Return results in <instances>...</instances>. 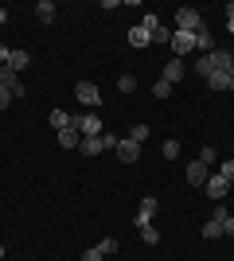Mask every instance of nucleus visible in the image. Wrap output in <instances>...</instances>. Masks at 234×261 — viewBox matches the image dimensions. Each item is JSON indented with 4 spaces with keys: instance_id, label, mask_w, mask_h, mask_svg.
Wrapping results in <instances>:
<instances>
[{
    "instance_id": "a211bd4d",
    "label": "nucleus",
    "mask_w": 234,
    "mask_h": 261,
    "mask_svg": "<svg viewBox=\"0 0 234 261\" xmlns=\"http://www.w3.org/2000/svg\"><path fill=\"white\" fill-rule=\"evenodd\" d=\"M199 234H203V238H207V242H215V238H223V222H215V218H211V222H207V226H203Z\"/></svg>"
},
{
    "instance_id": "b1692460",
    "label": "nucleus",
    "mask_w": 234,
    "mask_h": 261,
    "mask_svg": "<svg viewBox=\"0 0 234 261\" xmlns=\"http://www.w3.org/2000/svg\"><path fill=\"white\" fill-rule=\"evenodd\" d=\"M168 94H172V86H168L164 78H160V82H156V86H152V98H168Z\"/></svg>"
},
{
    "instance_id": "aec40b11",
    "label": "nucleus",
    "mask_w": 234,
    "mask_h": 261,
    "mask_svg": "<svg viewBox=\"0 0 234 261\" xmlns=\"http://www.w3.org/2000/svg\"><path fill=\"white\" fill-rule=\"evenodd\" d=\"M129 141L145 144V141H148V125H133V129H129Z\"/></svg>"
},
{
    "instance_id": "c756f323",
    "label": "nucleus",
    "mask_w": 234,
    "mask_h": 261,
    "mask_svg": "<svg viewBox=\"0 0 234 261\" xmlns=\"http://www.w3.org/2000/svg\"><path fill=\"white\" fill-rule=\"evenodd\" d=\"M82 261H106V253H101L98 246H94V250H86V253H82Z\"/></svg>"
},
{
    "instance_id": "6e6552de",
    "label": "nucleus",
    "mask_w": 234,
    "mask_h": 261,
    "mask_svg": "<svg viewBox=\"0 0 234 261\" xmlns=\"http://www.w3.org/2000/svg\"><path fill=\"white\" fill-rule=\"evenodd\" d=\"M203 191H207V199H219V203H223V199H226V191H230V184H226L223 175L215 172V175H207V184H203Z\"/></svg>"
},
{
    "instance_id": "bb28decb",
    "label": "nucleus",
    "mask_w": 234,
    "mask_h": 261,
    "mask_svg": "<svg viewBox=\"0 0 234 261\" xmlns=\"http://www.w3.org/2000/svg\"><path fill=\"white\" fill-rule=\"evenodd\" d=\"M164 156H168V160H176V156H179V141H164Z\"/></svg>"
},
{
    "instance_id": "20e7f679",
    "label": "nucleus",
    "mask_w": 234,
    "mask_h": 261,
    "mask_svg": "<svg viewBox=\"0 0 234 261\" xmlns=\"http://www.w3.org/2000/svg\"><path fill=\"white\" fill-rule=\"evenodd\" d=\"M0 86H8L12 98H23V78H20V70H12L8 63H0Z\"/></svg>"
},
{
    "instance_id": "c9c22d12",
    "label": "nucleus",
    "mask_w": 234,
    "mask_h": 261,
    "mask_svg": "<svg viewBox=\"0 0 234 261\" xmlns=\"http://www.w3.org/2000/svg\"><path fill=\"white\" fill-rule=\"evenodd\" d=\"M0 261H4V242H0Z\"/></svg>"
},
{
    "instance_id": "f704fd0d",
    "label": "nucleus",
    "mask_w": 234,
    "mask_h": 261,
    "mask_svg": "<svg viewBox=\"0 0 234 261\" xmlns=\"http://www.w3.org/2000/svg\"><path fill=\"white\" fill-rule=\"evenodd\" d=\"M4 20H8V8H0V23H4Z\"/></svg>"
},
{
    "instance_id": "f03ea898",
    "label": "nucleus",
    "mask_w": 234,
    "mask_h": 261,
    "mask_svg": "<svg viewBox=\"0 0 234 261\" xmlns=\"http://www.w3.org/2000/svg\"><path fill=\"white\" fill-rule=\"evenodd\" d=\"M74 98L86 106V113H94V106H101V90L94 86V82H78V86H74Z\"/></svg>"
},
{
    "instance_id": "473e14b6",
    "label": "nucleus",
    "mask_w": 234,
    "mask_h": 261,
    "mask_svg": "<svg viewBox=\"0 0 234 261\" xmlns=\"http://www.w3.org/2000/svg\"><path fill=\"white\" fill-rule=\"evenodd\" d=\"M223 234H230V238H234V215H230V218L223 222Z\"/></svg>"
},
{
    "instance_id": "412c9836",
    "label": "nucleus",
    "mask_w": 234,
    "mask_h": 261,
    "mask_svg": "<svg viewBox=\"0 0 234 261\" xmlns=\"http://www.w3.org/2000/svg\"><path fill=\"white\" fill-rule=\"evenodd\" d=\"M117 90H121V94H133V90H137V78L133 74H121V78H117Z\"/></svg>"
},
{
    "instance_id": "f3484780",
    "label": "nucleus",
    "mask_w": 234,
    "mask_h": 261,
    "mask_svg": "<svg viewBox=\"0 0 234 261\" xmlns=\"http://www.w3.org/2000/svg\"><path fill=\"white\" fill-rule=\"evenodd\" d=\"M211 43H215V39H211V32H207V23H203L199 32H195V47H199V51H203V55H211V51H215V47H211Z\"/></svg>"
},
{
    "instance_id": "cd10ccee",
    "label": "nucleus",
    "mask_w": 234,
    "mask_h": 261,
    "mask_svg": "<svg viewBox=\"0 0 234 261\" xmlns=\"http://www.w3.org/2000/svg\"><path fill=\"white\" fill-rule=\"evenodd\" d=\"M219 175H223L226 184H234V160H226V164H223V168H219Z\"/></svg>"
},
{
    "instance_id": "dca6fc26",
    "label": "nucleus",
    "mask_w": 234,
    "mask_h": 261,
    "mask_svg": "<svg viewBox=\"0 0 234 261\" xmlns=\"http://www.w3.org/2000/svg\"><path fill=\"white\" fill-rule=\"evenodd\" d=\"M8 66H12V70H20V74H23V70L32 66V55H28V51H12V55H8Z\"/></svg>"
},
{
    "instance_id": "9d476101",
    "label": "nucleus",
    "mask_w": 234,
    "mask_h": 261,
    "mask_svg": "<svg viewBox=\"0 0 234 261\" xmlns=\"http://www.w3.org/2000/svg\"><path fill=\"white\" fill-rule=\"evenodd\" d=\"M207 175H211V168H207L203 160L188 164V187H203V184H207Z\"/></svg>"
},
{
    "instance_id": "c85d7f7f",
    "label": "nucleus",
    "mask_w": 234,
    "mask_h": 261,
    "mask_svg": "<svg viewBox=\"0 0 234 261\" xmlns=\"http://www.w3.org/2000/svg\"><path fill=\"white\" fill-rule=\"evenodd\" d=\"M12 101H16V98H12V90H8V86H0V109H8Z\"/></svg>"
},
{
    "instance_id": "2eb2a0df",
    "label": "nucleus",
    "mask_w": 234,
    "mask_h": 261,
    "mask_svg": "<svg viewBox=\"0 0 234 261\" xmlns=\"http://www.w3.org/2000/svg\"><path fill=\"white\" fill-rule=\"evenodd\" d=\"M82 156H98V152H106V144H101V137H82Z\"/></svg>"
},
{
    "instance_id": "f257e3e1",
    "label": "nucleus",
    "mask_w": 234,
    "mask_h": 261,
    "mask_svg": "<svg viewBox=\"0 0 234 261\" xmlns=\"http://www.w3.org/2000/svg\"><path fill=\"white\" fill-rule=\"evenodd\" d=\"M234 66V55L230 51H219V47H215L211 55H199V63H195V74H215V70H230Z\"/></svg>"
},
{
    "instance_id": "2f4dec72",
    "label": "nucleus",
    "mask_w": 234,
    "mask_h": 261,
    "mask_svg": "<svg viewBox=\"0 0 234 261\" xmlns=\"http://www.w3.org/2000/svg\"><path fill=\"white\" fill-rule=\"evenodd\" d=\"M226 28L234 32V4H226Z\"/></svg>"
},
{
    "instance_id": "7c9ffc66",
    "label": "nucleus",
    "mask_w": 234,
    "mask_h": 261,
    "mask_svg": "<svg viewBox=\"0 0 234 261\" xmlns=\"http://www.w3.org/2000/svg\"><path fill=\"white\" fill-rule=\"evenodd\" d=\"M199 160H203V164H215V148H211V144H207V148L199 152Z\"/></svg>"
},
{
    "instance_id": "7ed1b4c3",
    "label": "nucleus",
    "mask_w": 234,
    "mask_h": 261,
    "mask_svg": "<svg viewBox=\"0 0 234 261\" xmlns=\"http://www.w3.org/2000/svg\"><path fill=\"white\" fill-rule=\"evenodd\" d=\"M70 125H74L78 133H82V137H101V117L98 113H82V117H70Z\"/></svg>"
},
{
    "instance_id": "0eeeda50",
    "label": "nucleus",
    "mask_w": 234,
    "mask_h": 261,
    "mask_svg": "<svg viewBox=\"0 0 234 261\" xmlns=\"http://www.w3.org/2000/svg\"><path fill=\"white\" fill-rule=\"evenodd\" d=\"M152 215H156V199L148 195V199H141V207H137V215H133V226H137V230L152 226Z\"/></svg>"
},
{
    "instance_id": "1a4fd4ad",
    "label": "nucleus",
    "mask_w": 234,
    "mask_h": 261,
    "mask_svg": "<svg viewBox=\"0 0 234 261\" xmlns=\"http://www.w3.org/2000/svg\"><path fill=\"white\" fill-rule=\"evenodd\" d=\"M113 152H117V160H121V164H137V156H141V144H137V141H129V137H121Z\"/></svg>"
},
{
    "instance_id": "6ab92c4d",
    "label": "nucleus",
    "mask_w": 234,
    "mask_h": 261,
    "mask_svg": "<svg viewBox=\"0 0 234 261\" xmlns=\"http://www.w3.org/2000/svg\"><path fill=\"white\" fill-rule=\"evenodd\" d=\"M67 125H70V113H63V109H55V113H51V129H55V133H63V129H67Z\"/></svg>"
},
{
    "instance_id": "72a5a7b5",
    "label": "nucleus",
    "mask_w": 234,
    "mask_h": 261,
    "mask_svg": "<svg viewBox=\"0 0 234 261\" xmlns=\"http://www.w3.org/2000/svg\"><path fill=\"white\" fill-rule=\"evenodd\" d=\"M8 55H12V51H8L4 43H0V63H8Z\"/></svg>"
},
{
    "instance_id": "ddd939ff",
    "label": "nucleus",
    "mask_w": 234,
    "mask_h": 261,
    "mask_svg": "<svg viewBox=\"0 0 234 261\" xmlns=\"http://www.w3.org/2000/svg\"><path fill=\"white\" fill-rule=\"evenodd\" d=\"M55 137H59V144H63V148H78V144H82V133H78L74 125H67V129L55 133Z\"/></svg>"
},
{
    "instance_id": "f8f14e48",
    "label": "nucleus",
    "mask_w": 234,
    "mask_h": 261,
    "mask_svg": "<svg viewBox=\"0 0 234 261\" xmlns=\"http://www.w3.org/2000/svg\"><path fill=\"white\" fill-rule=\"evenodd\" d=\"M129 43L133 47H152V32H148L145 23H137L133 32H129Z\"/></svg>"
},
{
    "instance_id": "423d86ee",
    "label": "nucleus",
    "mask_w": 234,
    "mask_h": 261,
    "mask_svg": "<svg viewBox=\"0 0 234 261\" xmlns=\"http://www.w3.org/2000/svg\"><path fill=\"white\" fill-rule=\"evenodd\" d=\"M172 55H176V59H184V55L188 51H195V32H172Z\"/></svg>"
},
{
    "instance_id": "a878e982",
    "label": "nucleus",
    "mask_w": 234,
    "mask_h": 261,
    "mask_svg": "<svg viewBox=\"0 0 234 261\" xmlns=\"http://www.w3.org/2000/svg\"><path fill=\"white\" fill-rule=\"evenodd\" d=\"M141 238H145V242H148V246H156V242H160V230H152V226H145V230H141Z\"/></svg>"
},
{
    "instance_id": "4468645a",
    "label": "nucleus",
    "mask_w": 234,
    "mask_h": 261,
    "mask_svg": "<svg viewBox=\"0 0 234 261\" xmlns=\"http://www.w3.org/2000/svg\"><path fill=\"white\" fill-rule=\"evenodd\" d=\"M35 20L39 23H55V4H51V0H39V4H35Z\"/></svg>"
},
{
    "instance_id": "4be33fe9",
    "label": "nucleus",
    "mask_w": 234,
    "mask_h": 261,
    "mask_svg": "<svg viewBox=\"0 0 234 261\" xmlns=\"http://www.w3.org/2000/svg\"><path fill=\"white\" fill-rule=\"evenodd\" d=\"M98 250L106 253V257H110V253H117V238H101V242H98Z\"/></svg>"
},
{
    "instance_id": "393cba45",
    "label": "nucleus",
    "mask_w": 234,
    "mask_h": 261,
    "mask_svg": "<svg viewBox=\"0 0 234 261\" xmlns=\"http://www.w3.org/2000/svg\"><path fill=\"white\" fill-rule=\"evenodd\" d=\"M211 218H215V222H226V218H230V211H226V207H223V203H215V211H211Z\"/></svg>"
},
{
    "instance_id": "9b49d317",
    "label": "nucleus",
    "mask_w": 234,
    "mask_h": 261,
    "mask_svg": "<svg viewBox=\"0 0 234 261\" xmlns=\"http://www.w3.org/2000/svg\"><path fill=\"white\" fill-rule=\"evenodd\" d=\"M184 74H188V70H184V59H172V63L164 66V82H168V86H176Z\"/></svg>"
},
{
    "instance_id": "39448f33",
    "label": "nucleus",
    "mask_w": 234,
    "mask_h": 261,
    "mask_svg": "<svg viewBox=\"0 0 234 261\" xmlns=\"http://www.w3.org/2000/svg\"><path fill=\"white\" fill-rule=\"evenodd\" d=\"M203 28V16L195 8H179L176 12V32H199Z\"/></svg>"
},
{
    "instance_id": "5701e85b",
    "label": "nucleus",
    "mask_w": 234,
    "mask_h": 261,
    "mask_svg": "<svg viewBox=\"0 0 234 261\" xmlns=\"http://www.w3.org/2000/svg\"><path fill=\"white\" fill-rule=\"evenodd\" d=\"M152 43H172V32H168V28H156V32H152Z\"/></svg>"
}]
</instances>
